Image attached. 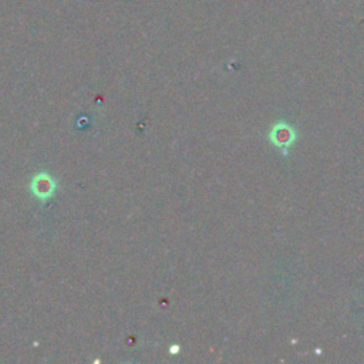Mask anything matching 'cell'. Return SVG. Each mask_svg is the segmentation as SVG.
I'll return each mask as SVG.
<instances>
[{
  "instance_id": "1",
  "label": "cell",
  "mask_w": 364,
  "mask_h": 364,
  "mask_svg": "<svg viewBox=\"0 0 364 364\" xmlns=\"http://www.w3.org/2000/svg\"><path fill=\"white\" fill-rule=\"evenodd\" d=\"M267 139L273 146L280 149L283 154H287L290 146L296 142L297 134H296V129L289 122L279 121L270 128L267 134Z\"/></svg>"
}]
</instances>
